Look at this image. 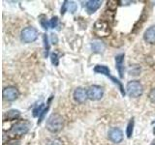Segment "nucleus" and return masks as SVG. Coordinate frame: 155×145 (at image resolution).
<instances>
[{
  "mask_svg": "<svg viewBox=\"0 0 155 145\" xmlns=\"http://www.w3.org/2000/svg\"><path fill=\"white\" fill-rule=\"evenodd\" d=\"M39 36L38 30L33 26H27L22 29L21 33V40L25 44H30L35 42Z\"/></svg>",
  "mask_w": 155,
  "mask_h": 145,
  "instance_id": "obj_4",
  "label": "nucleus"
},
{
  "mask_svg": "<svg viewBox=\"0 0 155 145\" xmlns=\"http://www.w3.org/2000/svg\"><path fill=\"white\" fill-rule=\"evenodd\" d=\"M87 96L91 101H99L104 96V89L99 85H91L87 88Z\"/></svg>",
  "mask_w": 155,
  "mask_h": 145,
  "instance_id": "obj_6",
  "label": "nucleus"
},
{
  "mask_svg": "<svg viewBox=\"0 0 155 145\" xmlns=\"http://www.w3.org/2000/svg\"><path fill=\"white\" fill-rule=\"evenodd\" d=\"M58 24V18L57 17H53L51 21H50V25L51 28H55Z\"/></svg>",
  "mask_w": 155,
  "mask_h": 145,
  "instance_id": "obj_24",
  "label": "nucleus"
},
{
  "mask_svg": "<svg viewBox=\"0 0 155 145\" xmlns=\"http://www.w3.org/2000/svg\"><path fill=\"white\" fill-rule=\"evenodd\" d=\"M102 5V1L100 0H89L85 4L86 11L88 12V14H93L98 10Z\"/></svg>",
  "mask_w": 155,
  "mask_h": 145,
  "instance_id": "obj_11",
  "label": "nucleus"
},
{
  "mask_svg": "<svg viewBox=\"0 0 155 145\" xmlns=\"http://www.w3.org/2000/svg\"><path fill=\"white\" fill-rule=\"evenodd\" d=\"M51 43L53 44V45H55V44H57L58 42V38H57V35L54 33H51Z\"/></svg>",
  "mask_w": 155,
  "mask_h": 145,
  "instance_id": "obj_25",
  "label": "nucleus"
},
{
  "mask_svg": "<svg viewBox=\"0 0 155 145\" xmlns=\"http://www.w3.org/2000/svg\"><path fill=\"white\" fill-rule=\"evenodd\" d=\"M93 30L96 35H98L99 37H106L110 33L109 24L105 21H102V19H99L94 23Z\"/></svg>",
  "mask_w": 155,
  "mask_h": 145,
  "instance_id": "obj_5",
  "label": "nucleus"
},
{
  "mask_svg": "<svg viewBox=\"0 0 155 145\" xmlns=\"http://www.w3.org/2000/svg\"><path fill=\"white\" fill-rule=\"evenodd\" d=\"M39 21H40V24L41 26L45 29V30H48V27H50V22H48L47 21V18L46 16H44V14H42V16H40V18H39Z\"/></svg>",
  "mask_w": 155,
  "mask_h": 145,
  "instance_id": "obj_18",
  "label": "nucleus"
},
{
  "mask_svg": "<svg viewBox=\"0 0 155 145\" xmlns=\"http://www.w3.org/2000/svg\"><path fill=\"white\" fill-rule=\"evenodd\" d=\"M153 133L155 134V128H154V130H153Z\"/></svg>",
  "mask_w": 155,
  "mask_h": 145,
  "instance_id": "obj_27",
  "label": "nucleus"
},
{
  "mask_svg": "<svg viewBox=\"0 0 155 145\" xmlns=\"http://www.w3.org/2000/svg\"><path fill=\"white\" fill-rule=\"evenodd\" d=\"M2 95H3V99L7 102H14L16 101L18 96H19V92L18 90L14 86H8V87H5L3 89L2 92Z\"/></svg>",
  "mask_w": 155,
  "mask_h": 145,
  "instance_id": "obj_7",
  "label": "nucleus"
},
{
  "mask_svg": "<svg viewBox=\"0 0 155 145\" xmlns=\"http://www.w3.org/2000/svg\"><path fill=\"white\" fill-rule=\"evenodd\" d=\"M134 125H135V120H134V118H131L128 125H127V129H126V135H127L128 138H131V137H132V135H133Z\"/></svg>",
  "mask_w": 155,
  "mask_h": 145,
  "instance_id": "obj_16",
  "label": "nucleus"
},
{
  "mask_svg": "<svg viewBox=\"0 0 155 145\" xmlns=\"http://www.w3.org/2000/svg\"><path fill=\"white\" fill-rule=\"evenodd\" d=\"M73 96H74L75 101L79 104H84V103H85V101L88 99L87 90L82 88V87H78V88L74 91Z\"/></svg>",
  "mask_w": 155,
  "mask_h": 145,
  "instance_id": "obj_9",
  "label": "nucleus"
},
{
  "mask_svg": "<svg viewBox=\"0 0 155 145\" xmlns=\"http://www.w3.org/2000/svg\"><path fill=\"white\" fill-rule=\"evenodd\" d=\"M31 128V124L27 120H21L18 121L16 124L12 126L11 130H10V134L13 135H17V137H21V135L26 134L29 130Z\"/></svg>",
  "mask_w": 155,
  "mask_h": 145,
  "instance_id": "obj_2",
  "label": "nucleus"
},
{
  "mask_svg": "<svg viewBox=\"0 0 155 145\" xmlns=\"http://www.w3.org/2000/svg\"><path fill=\"white\" fill-rule=\"evenodd\" d=\"M47 145H63V142L60 138H51L47 141Z\"/></svg>",
  "mask_w": 155,
  "mask_h": 145,
  "instance_id": "obj_20",
  "label": "nucleus"
},
{
  "mask_svg": "<svg viewBox=\"0 0 155 145\" xmlns=\"http://www.w3.org/2000/svg\"><path fill=\"white\" fill-rule=\"evenodd\" d=\"M94 72L96 74H101V75H105L107 76H110V71L107 66L105 65H97L94 67Z\"/></svg>",
  "mask_w": 155,
  "mask_h": 145,
  "instance_id": "obj_14",
  "label": "nucleus"
},
{
  "mask_svg": "<svg viewBox=\"0 0 155 145\" xmlns=\"http://www.w3.org/2000/svg\"><path fill=\"white\" fill-rule=\"evenodd\" d=\"M43 108H44V104H41L40 105H38L36 108H34L33 110V116L34 117H37V116L41 115V113L43 112Z\"/></svg>",
  "mask_w": 155,
  "mask_h": 145,
  "instance_id": "obj_21",
  "label": "nucleus"
},
{
  "mask_svg": "<svg viewBox=\"0 0 155 145\" xmlns=\"http://www.w3.org/2000/svg\"><path fill=\"white\" fill-rule=\"evenodd\" d=\"M126 91L131 98H139L143 93V87L139 80H131L126 85Z\"/></svg>",
  "mask_w": 155,
  "mask_h": 145,
  "instance_id": "obj_3",
  "label": "nucleus"
},
{
  "mask_svg": "<svg viewBox=\"0 0 155 145\" xmlns=\"http://www.w3.org/2000/svg\"><path fill=\"white\" fill-rule=\"evenodd\" d=\"M143 39L148 44H155V25L150 26L145 30Z\"/></svg>",
  "mask_w": 155,
  "mask_h": 145,
  "instance_id": "obj_12",
  "label": "nucleus"
},
{
  "mask_svg": "<svg viewBox=\"0 0 155 145\" xmlns=\"http://www.w3.org/2000/svg\"><path fill=\"white\" fill-rule=\"evenodd\" d=\"M115 66H116V70H117L119 74V76L122 79L123 72H124V54L123 53L115 56Z\"/></svg>",
  "mask_w": 155,
  "mask_h": 145,
  "instance_id": "obj_10",
  "label": "nucleus"
},
{
  "mask_svg": "<svg viewBox=\"0 0 155 145\" xmlns=\"http://www.w3.org/2000/svg\"><path fill=\"white\" fill-rule=\"evenodd\" d=\"M51 63L54 66H58V64H59V61H58V56L55 52H52L51 54Z\"/></svg>",
  "mask_w": 155,
  "mask_h": 145,
  "instance_id": "obj_22",
  "label": "nucleus"
},
{
  "mask_svg": "<svg viewBox=\"0 0 155 145\" xmlns=\"http://www.w3.org/2000/svg\"><path fill=\"white\" fill-rule=\"evenodd\" d=\"M66 11H67V1H64V3H63L62 7H61V12H60L62 16L66 13Z\"/></svg>",
  "mask_w": 155,
  "mask_h": 145,
  "instance_id": "obj_26",
  "label": "nucleus"
},
{
  "mask_svg": "<svg viewBox=\"0 0 155 145\" xmlns=\"http://www.w3.org/2000/svg\"><path fill=\"white\" fill-rule=\"evenodd\" d=\"M91 50H93L94 52L101 53V52L104 51L105 46H104V44L102 42H100V41H94V42L91 43Z\"/></svg>",
  "mask_w": 155,
  "mask_h": 145,
  "instance_id": "obj_15",
  "label": "nucleus"
},
{
  "mask_svg": "<svg viewBox=\"0 0 155 145\" xmlns=\"http://www.w3.org/2000/svg\"><path fill=\"white\" fill-rule=\"evenodd\" d=\"M47 130H50L52 134H56L63 129L64 127V119L58 113H52L50 117L47 119L46 122Z\"/></svg>",
  "mask_w": 155,
  "mask_h": 145,
  "instance_id": "obj_1",
  "label": "nucleus"
},
{
  "mask_svg": "<svg viewBox=\"0 0 155 145\" xmlns=\"http://www.w3.org/2000/svg\"><path fill=\"white\" fill-rule=\"evenodd\" d=\"M108 137H109V139L110 140L111 142L114 143H120L121 141L123 140V132L119 128H110L109 133H108Z\"/></svg>",
  "mask_w": 155,
  "mask_h": 145,
  "instance_id": "obj_8",
  "label": "nucleus"
},
{
  "mask_svg": "<svg viewBox=\"0 0 155 145\" xmlns=\"http://www.w3.org/2000/svg\"><path fill=\"white\" fill-rule=\"evenodd\" d=\"M43 41H44V51H45V57L48 55V51H50V44H48V39L46 34L43 35Z\"/></svg>",
  "mask_w": 155,
  "mask_h": 145,
  "instance_id": "obj_17",
  "label": "nucleus"
},
{
  "mask_svg": "<svg viewBox=\"0 0 155 145\" xmlns=\"http://www.w3.org/2000/svg\"><path fill=\"white\" fill-rule=\"evenodd\" d=\"M19 116H21V112H19L18 110L11 109L4 114V120L5 121H13V120H16V119L19 118Z\"/></svg>",
  "mask_w": 155,
  "mask_h": 145,
  "instance_id": "obj_13",
  "label": "nucleus"
},
{
  "mask_svg": "<svg viewBox=\"0 0 155 145\" xmlns=\"http://www.w3.org/2000/svg\"><path fill=\"white\" fill-rule=\"evenodd\" d=\"M78 9V6L75 2L73 1H67V11L70 12L71 14H74Z\"/></svg>",
  "mask_w": 155,
  "mask_h": 145,
  "instance_id": "obj_19",
  "label": "nucleus"
},
{
  "mask_svg": "<svg viewBox=\"0 0 155 145\" xmlns=\"http://www.w3.org/2000/svg\"><path fill=\"white\" fill-rule=\"evenodd\" d=\"M148 99H149L150 102H151V103L155 104V88L150 90L149 94H148Z\"/></svg>",
  "mask_w": 155,
  "mask_h": 145,
  "instance_id": "obj_23",
  "label": "nucleus"
}]
</instances>
